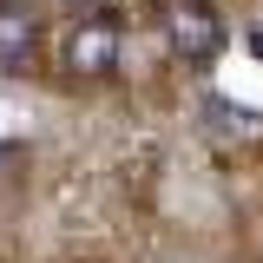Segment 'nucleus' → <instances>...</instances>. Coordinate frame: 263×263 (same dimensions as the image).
Segmentation results:
<instances>
[{
	"label": "nucleus",
	"instance_id": "obj_4",
	"mask_svg": "<svg viewBox=\"0 0 263 263\" xmlns=\"http://www.w3.org/2000/svg\"><path fill=\"white\" fill-rule=\"evenodd\" d=\"M204 119H211L217 132H250V112H230L224 92H204Z\"/></svg>",
	"mask_w": 263,
	"mask_h": 263
},
{
	"label": "nucleus",
	"instance_id": "obj_1",
	"mask_svg": "<svg viewBox=\"0 0 263 263\" xmlns=\"http://www.w3.org/2000/svg\"><path fill=\"white\" fill-rule=\"evenodd\" d=\"M164 33H171V46H178V60H217L224 53V20L204 7V0H171V13H164Z\"/></svg>",
	"mask_w": 263,
	"mask_h": 263
},
{
	"label": "nucleus",
	"instance_id": "obj_2",
	"mask_svg": "<svg viewBox=\"0 0 263 263\" xmlns=\"http://www.w3.org/2000/svg\"><path fill=\"white\" fill-rule=\"evenodd\" d=\"M60 60L72 79H99V72H112L119 66V33H112V20H79V27L66 33Z\"/></svg>",
	"mask_w": 263,
	"mask_h": 263
},
{
	"label": "nucleus",
	"instance_id": "obj_5",
	"mask_svg": "<svg viewBox=\"0 0 263 263\" xmlns=\"http://www.w3.org/2000/svg\"><path fill=\"white\" fill-rule=\"evenodd\" d=\"M13 152H20V145H0V171H7V164H13Z\"/></svg>",
	"mask_w": 263,
	"mask_h": 263
},
{
	"label": "nucleus",
	"instance_id": "obj_6",
	"mask_svg": "<svg viewBox=\"0 0 263 263\" xmlns=\"http://www.w3.org/2000/svg\"><path fill=\"white\" fill-rule=\"evenodd\" d=\"M250 53H257V60H263V33H250Z\"/></svg>",
	"mask_w": 263,
	"mask_h": 263
},
{
	"label": "nucleus",
	"instance_id": "obj_3",
	"mask_svg": "<svg viewBox=\"0 0 263 263\" xmlns=\"http://www.w3.org/2000/svg\"><path fill=\"white\" fill-rule=\"evenodd\" d=\"M27 60H33V13L13 7V0H0V72H13Z\"/></svg>",
	"mask_w": 263,
	"mask_h": 263
}]
</instances>
